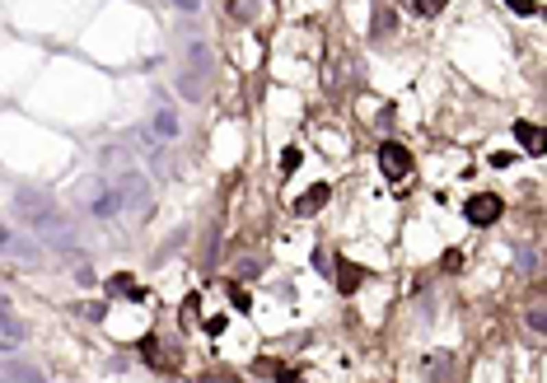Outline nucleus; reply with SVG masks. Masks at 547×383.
I'll return each instance as SVG.
<instances>
[{"instance_id":"obj_1","label":"nucleus","mask_w":547,"mask_h":383,"mask_svg":"<svg viewBox=\"0 0 547 383\" xmlns=\"http://www.w3.org/2000/svg\"><path fill=\"white\" fill-rule=\"evenodd\" d=\"M379 169H384V178H389V182L412 178V154H407V145L384 140V145H379Z\"/></svg>"},{"instance_id":"obj_2","label":"nucleus","mask_w":547,"mask_h":383,"mask_svg":"<svg viewBox=\"0 0 547 383\" xmlns=\"http://www.w3.org/2000/svg\"><path fill=\"white\" fill-rule=\"evenodd\" d=\"M500 210H505V201H500L496 192H482V197H468V206H463V215H468V225H496V220H500Z\"/></svg>"},{"instance_id":"obj_3","label":"nucleus","mask_w":547,"mask_h":383,"mask_svg":"<svg viewBox=\"0 0 547 383\" xmlns=\"http://www.w3.org/2000/svg\"><path fill=\"white\" fill-rule=\"evenodd\" d=\"M515 140H520L528 154H547V127H533V122H515Z\"/></svg>"},{"instance_id":"obj_4","label":"nucleus","mask_w":547,"mask_h":383,"mask_svg":"<svg viewBox=\"0 0 547 383\" xmlns=\"http://www.w3.org/2000/svg\"><path fill=\"white\" fill-rule=\"evenodd\" d=\"M328 197H332V187L328 182H313L309 192L295 201V215H318V206H328Z\"/></svg>"},{"instance_id":"obj_5","label":"nucleus","mask_w":547,"mask_h":383,"mask_svg":"<svg viewBox=\"0 0 547 383\" xmlns=\"http://www.w3.org/2000/svg\"><path fill=\"white\" fill-rule=\"evenodd\" d=\"M341 267V276H337V290L341 295H351V290H356V285L365 281V267H351V262H337Z\"/></svg>"},{"instance_id":"obj_6","label":"nucleus","mask_w":547,"mask_h":383,"mask_svg":"<svg viewBox=\"0 0 547 383\" xmlns=\"http://www.w3.org/2000/svg\"><path fill=\"white\" fill-rule=\"evenodd\" d=\"M108 290H112V295H127V299H145V290H136V281H131V276H112V281H108Z\"/></svg>"},{"instance_id":"obj_7","label":"nucleus","mask_w":547,"mask_h":383,"mask_svg":"<svg viewBox=\"0 0 547 383\" xmlns=\"http://www.w3.org/2000/svg\"><path fill=\"white\" fill-rule=\"evenodd\" d=\"M295 169H300V150L286 145V150H281V173H295Z\"/></svg>"},{"instance_id":"obj_8","label":"nucleus","mask_w":547,"mask_h":383,"mask_svg":"<svg viewBox=\"0 0 547 383\" xmlns=\"http://www.w3.org/2000/svg\"><path fill=\"white\" fill-rule=\"evenodd\" d=\"M528 332H538V336L547 332V308H533V313H528Z\"/></svg>"},{"instance_id":"obj_9","label":"nucleus","mask_w":547,"mask_h":383,"mask_svg":"<svg viewBox=\"0 0 547 383\" xmlns=\"http://www.w3.org/2000/svg\"><path fill=\"white\" fill-rule=\"evenodd\" d=\"M515 14H538V0H505Z\"/></svg>"},{"instance_id":"obj_10","label":"nucleus","mask_w":547,"mask_h":383,"mask_svg":"<svg viewBox=\"0 0 547 383\" xmlns=\"http://www.w3.org/2000/svg\"><path fill=\"white\" fill-rule=\"evenodd\" d=\"M440 10H444V0H417V14H426V19L440 14Z\"/></svg>"},{"instance_id":"obj_11","label":"nucleus","mask_w":547,"mask_h":383,"mask_svg":"<svg viewBox=\"0 0 547 383\" xmlns=\"http://www.w3.org/2000/svg\"><path fill=\"white\" fill-rule=\"evenodd\" d=\"M491 164H496V169H510V164H515V154H505V150H496V154H491Z\"/></svg>"},{"instance_id":"obj_12","label":"nucleus","mask_w":547,"mask_h":383,"mask_svg":"<svg viewBox=\"0 0 547 383\" xmlns=\"http://www.w3.org/2000/svg\"><path fill=\"white\" fill-rule=\"evenodd\" d=\"M178 5H187V10H192V5H197V0H178Z\"/></svg>"},{"instance_id":"obj_13","label":"nucleus","mask_w":547,"mask_h":383,"mask_svg":"<svg viewBox=\"0 0 547 383\" xmlns=\"http://www.w3.org/2000/svg\"><path fill=\"white\" fill-rule=\"evenodd\" d=\"M543 14H547V10H543Z\"/></svg>"}]
</instances>
